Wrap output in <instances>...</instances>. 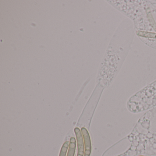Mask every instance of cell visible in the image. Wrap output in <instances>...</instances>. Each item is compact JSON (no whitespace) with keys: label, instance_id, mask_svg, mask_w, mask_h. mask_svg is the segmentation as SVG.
Instances as JSON below:
<instances>
[{"label":"cell","instance_id":"obj_1","mask_svg":"<svg viewBox=\"0 0 156 156\" xmlns=\"http://www.w3.org/2000/svg\"><path fill=\"white\" fill-rule=\"evenodd\" d=\"M134 37V26L128 20L123 21L115 32L104 57L103 66L117 73L126 58Z\"/></svg>","mask_w":156,"mask_h":156},{"label":"cell","instance_id":"obj_2","mask_svg":"<svg viewBox=\"0 0 156 156\" xmlns=\"http://www.w3.org/2000/svg\"><path fill=\"white\" fill-rule=\"evenodd\" d=\"M81 130L84 143V156H90L92 151V144L90 135L85 128L82 127Z\"/></svg>","mask_w":156,"mask_h":156},{"label":"cell","instance_id":"obj_3","mask_svg":"<svg viewBox=\"0 0 156 156\" xmlns=\"http://www.w3.org/2000/svg\"><path fill=\"white\" fill-rule=\"evenodd\" d=\"M77 144V156H83L84 155V143L83 137L81 129L78 127L74 129Z\"/></svg>","mask_w":156,"mask_h":156},{"label":"cell","instance_id":"obj_4","mask_svg":"<svg viewBox=\"0 0 156 156\" xmlns=\"http://www.w3.org/2000/svg\"><path fill=\"white\" fill-rule=\"evenodd\" d=\"M76 148V140L74 137H72L70 139L69 148L67 156H74Z\"/></svg>","mask_w":156,"mask_h":156},{"label":"cell","instance_id":"obj_5","mask_svg":"<svg viewBox=\"0 0 156 156\" xmlns=\"http://www.w3.org/2000/svg\"><path fill=\"white\" fill-rule=\"evenodd\" d=\"M70 142L68 141H66L61 148V151L59 156H66L67 150L69 148Z\"/></svg>","mask_w":156,"mask_h":156},{"label":"cell","instance_id":"obj_6","mask_svg":"<svg viewBox=\"0 0 156 156\" xmlns=\"http://www.w3.org/2000/svg\"><path fill=\"white\" fill-rule=\"evenodd\" d=\"M143 156V155H140V156Z\"/></svg>","mask_w":156,"mask_h":156}]
</instances>
